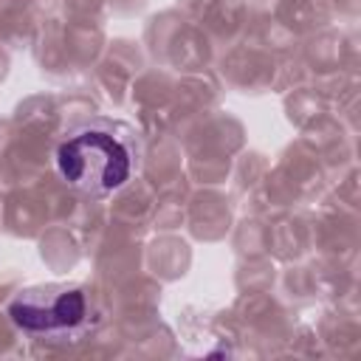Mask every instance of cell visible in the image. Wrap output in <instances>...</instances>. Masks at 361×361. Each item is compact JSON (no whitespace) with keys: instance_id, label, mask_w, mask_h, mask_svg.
Instances as JSON below:
<instances>
[{"instance_id":"1","label":"cell","mask_w":361,"mask_h":361,"mask_svg":"<svg viewBox=\"0 0 361 361\" xmlns=\"http://www.w3.org/2000/svg\"><path fill=\"white\" fill-rule=\"evenodd\" d=\"M56 166L73 189L99 197L130 180L133 152L107 124H85L59 144Z\"/></svg>"},{"instance_id":"2","label":"cell","mask_w":361,"mask_h":361,"mask_svg":"<svg viewBox=\"0 0 361 361\" xmlns=\"http://www.w3.org/2000/svg\"><path fill=\"white\" fill-rule=\"evenodd\" d=\"M85 293L73 285L28 288L8 305L11 322L25 333H68L85 322Z\"/></svg>"}]
</instances>
